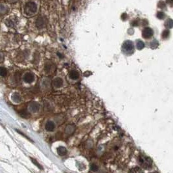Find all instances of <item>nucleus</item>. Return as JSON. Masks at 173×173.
<instances>
[{
	"mask_svg": "<svg viewBox=\"0 0 173 173\" xmlns=\"http://www.w3.org/2000/svg\"><path fill=\"white\" fill-rule=\"evenodd\" d=\"M165 14L163 13V12H158V13H157L156 14V17L158 19H160V20H162V19H163V18H165Z\"/></svg>",
	"mask_w": 173,
	"mask_h": 173,
	"instance_id": "nucleus-22",
	"label": "nucleus"
},
{
	"mask_svg": "<svg viewBox=\"0 0 173 173\" xmlns=\"http://www.w3.org/2000/svg\"><path fill=\"white\" fill-rule=\"evenodd\" d=\"M170 33L169 30H164L162 33V38L163 39H167L169 36Z\"/></svg>",
	"mask_w": 173,
	"mask_h": 173,
	"instance_id": "nucleus-18",
	"label": "nucleus"
},
{
	"mask_svg": "<svg viewBox=\"0 0 173 173\" xmlns=\"http://www.w3.org/2000/svg\"><path fill=\"white\" fill-rule=\"evenodd\" d=\"M40 109V105L38 104L37 102H31L29 105V109L33 113H36Z\"/></svg>",
	"mask_w": 173,
	"mask_h": 173,
	"instance_id": "nucleus-7",
	"label": "nucleus"
},
{
	"mask_svg": "<svg viewBox=\"0 0 173 173\" xmlns=\"http://www.w3.org/2000/svg\"><path fill=\"white\" fill-rule=\"evenodd\" d=\"M91 169L93 171H97L98 169H99V167L95 163H93V164L91 165Z\"/></svg>",
	"mask_w": 173,
	"mask_h": 173,
	"instance_id": "nucleus-23",
	"label": "nucleus"
},
{
	"mask_svg": "<svg viewBox=\"0 0 173 173\" xmlns=\"http://www.w3.org/2000/svg\"><path fill=\"white\" fill-rule=\"evenodd\" d=\"M69 78H71V79L76 80V79H77L78 78H79V72H78L77 71L72 70L69 72Z\"/></svg>",
	"mask_w": 173,
	"mask_h": 173,
	"instance_id": "nucleus-10",
	"label": "nucleus"
},
{
	"mask_svg": "<svg viewBox=\"0 0 173 173\" xmlns=\"http://www.w3.org/2000/svg\"><path fill=\"white\" fill-rule=\"evenodd\" d=\"M156 173V172H153V173Z\"/></svg>",
	"mask_w": 173,
	"mask_h": 173,
	"instance_id": "nucleus-27",
	"label": "nucleus"
},
{
	"mask_svg": "<svg viewBox=\"0 0 173 173\" xmlns=\"http://www.w3.org/2000/svg\"><path fill=\"white\" fill-rule=\"evenodd\" d=\"M158 45L159 43L156 40H152V41L150 43V46L152 49H156V48H158Z\"/></svg>",
	"mask_w": 173,
	"mask_h": 173,
	"instance_id": "nucleus-17",
	"label": "nucleus"
},
{
	"mask_svg": "<svg viewBox=\"0 0 173 173\" xmlns=\"http://www.w3.org/2000/svg\"><path fill=\"white\" fill-rule=\"evenodd\" d=\"M7 11V7L3 5H1V13L5 14Z\"/></svg>",
	"mask_w": 173,
	"mask_h": 173,
	"instance_id": "nucleus-24",
	"label": "nucleus"
},
{
	"mask_svg": "<svg viewBox=\"0 0 173 173\" xmlns=\"http://www.w3.org/2000/svg\"><path fill=\"white\" fill-rule=\"evenodd\" d=\"M10 1H15L16 0H10Z\"/></svg>",
	"mask_w": 173,
	"mask_h": 173,
	"instance_id": "nucleus-26",
	"label": "nucleus"
},
{
	"mask_svg": "<svg viewBox=\"0 0 173 173\" xmlns=\"http://www.w3.org/2000/svg\"><path fill=\"white\" fill-rule=\"evenodd\" d=\"M53 85L56 88L61 87L63 85V80L60 78H56L53 80Z\"/></svg>",
	"mask_w": 173,
	"mask_h": 173,
	"instance_id": "nucleus-9",
	"label": "nucleus"
},
{
	"mask_svg": "<svg viewBox=\"0 0 173 173\" xmlns=\"http://www.w3.org/2000/svg\"><path fill=\"white\" fill-rule=\"evenodd\" d=\"M54 128H55V125L54 123L51 121V120H49L48 122H47L46 124H45V130L48 132H52L54 130Z\"/></svg>",
	"mask_w": 173,
	"mask_h": 173,
	"instance_id": "nucleus-8",
	"label": "nucleus"
},
{
	"mask_svg": "<svg viewBox=\"0 0 173 173\" xmlns=\"http://www.w3.org/2000/svg\"><path fill=\"white\" fill-rule=\"evenodd\" d=\"M7 69L4 67H1V69H0V75L1 77H5L6 75H7Z\"/></svg>",
	"mask_w": 173,
	"mask_h": 173,
	"instance_id": "nucleus-21",
	"label": "nucleus"
},
{
	"mask_svg": "<svg viewBox=\"0 0 173 173\" xmlns=\"http://www.w3.org/2000/svg\"><path fill=\"white\" fill-rule=\"evenodd\" d=\"M75 128L74 126L68 125V126L66 128V129H65V132H66V134H73V132L75 131Z\"/></svg>",
	"mask_w": 173,
	"mask_h": 173,
	"instance_id": "nucleus-13",
	"label": "nucleus"
},
{
	"mask_svg": "<svg viewBox=\"0 0 173 173\" xmlns=\"http://www.w3.org/2000/svg\"><path fill=\"white\" fill-rule=\"evenodd\" d=\"M129 173H144V172L143 171V170L141 168L135 167L131 169L129 171Z\"/></svg>",
	"mask_w": 173,
	"mask_h": 173,
	"instance_id": "nucleus-14",
	"label": "nucleus"
},
{
	"mask_svg": "<svg viewBox=\"0 0 173 173\" xmlns=\"http://www.w3.org/2000/svg\"><path fill=\"white\" fill-rule=\"evenodd\" d=\"M136 47H137V48L139 50H141V49H143L144 48V47H145V44H144L143 42L139 40H137V42H136Z\"/></svg>",
	"mask_w": 173,
	"mask_h": 173,
	"instance_id": "nucleus-16",
	"label": "nucleus"
},
{
	"mask_svg": "<svg viewBox=\"0 0 173 173\" xmlns=\"http://www.w3.org/2000/svg\"><path fill=\"white\" fill-rule=\"evenodd\" d=\"M139 163L143 168L145 169H149L152 165V161L149 157L141 155L139 158Z\"/></svg>",
	"mask_w": 173,
	"mask_h": 173,
	"instance_id": "nucleus-3",
	"label": "nucleus"
},
{
	"mask_svg": "<svg viewBox=\"0 0 173 173\" xmlns=\"http://www.w3.org/2000/svg\"><path fill=\"white\" fill-rule=\"evenodd\" d=\"M16 131H17V132H18V133H19V134H21V135H23V136H24V137H25V138H27V139H28V140H29V141H32L31 139L29 138V137H27V135H25V134H23V133H22V132H20V131L18 130H16Z\"/></svg>",
	"mask_w": 173,
	"mask_h": 173,
	"instance_id": "nucleus-25",
	"label": "nucleus"
},
{
	"mask_svg": "<svg viewBox=\"0 0 173 173\" xmlns=\"http://www.w3.org/2000/svg\"><path fill=\"white\" fill-rule=\"evenodd\" d=\"M153 30L151 28H150V27H146V28H145L143 30V32H142L143 37L144 38H145V39L150 38L152 36H153Z\"/></svg>",
	"mask_w": 173,
	"mask_h": 173,
	"instance_id": "nucleus-4",
	"label": "nucleus"
},
{
	"mask_svg": "<svg viewBox=\"0 0 173 173\" xmlns=\"http://www.w3.org/2000/svg\"><path fill=\"white\" fill-rule=\"evenodd\" d=\"M20 116L22 117H23V118H28L30 115L29 113L26 110L21 111V112L20 113Z\"/></svg>",
	"mask_w": 173,
	"mask_h": 173,
	"instance_id": "nucleus-20",
	"label": "nucleus"
},
{
	"mask_svg": "<svg viewBox=\"0 0 173 173\" xmlns=\"http://www.w3.org/2000/svg\"><path fill=\"white\" fill-rule=\"evenodd\" d=\"M122 51L126 55H132L134 52V45L130 40H126L122 46Z\"/></svg>",
	"mask_w": 173,
	"mask_h": 173,
	"instance_id": "nucleus-2",
	"label": "nucleus"
},
{
	"mask_svg": "<svg viewBox=\"0 0 173 173\" xmlns=\"http://www.w3.org/2000/svg\"><path fill=\"white\" fill-rule=\"evenodd\" d=\"M30 160H31V162H33V164L36 165V166L37 167H38V168L40 169H41V170L43 169V167H42V165H40V163H38V162H37V161H36V160H35V159L33 158H31H31H30Z\"/></svg>",
	"mask_w": 173,
	"mask_h": 173,
	"instance_id": "nucleus-19",
	"label": "nucleus"
},
{
	"mask_svg": "<svg viewBox=\"0 0 173 173\" xmlns=\"http://www.w3.org/2000/svg\"><path fill=\"white\" fill-rule=\"evenodd\" d=\"M67 152L68 151L64 147H59L57 148V153L58 154V155L63 156L66 155Z\"/></svg>",
	"mask_w": 173,
	"mask_h": 173,
	"instance_id": "nucleus-11",
	"label": "nucleus"
},
{
	"mask_svg": "<svg viewBox=\"0 0 173 173\" xmlns=\"http://www.w3.org/2000/svg\"><path fill=\"white\" fill-rule=\"evenodd\" d=\"M12 100L13 102H14L19 103L21 102V97H20V94L16 93V92H15V93H14V94H12Z\"/></svg>",
	"mask_w": 173,
	"mask_h": 173,
	"instance_id": "nucleus-12",
	"label": "nucleus"
},
{
	"mask_svg": "<svg viewBox=\"0 0 173 173\" xmlns=\"http://www.w3.org/2000/svg\"><path fill=\"white\" fill-rule=\"evenodd\" d=\"M25 14L27 16H33L37 12V6L35 3L33 1L27 2L25 6Z\"/></svg>",
	"mask_w": 173,
	"mask_h": 173,
	"instance_id": "nucleus-1",
	"label": "nucleus"
},
{
	"mask_svg": "<svg viewBox=\"0 0 173 173\" xmlns=\"http://www.w3.org/2000/svg\"><path fill=\"white\" fill-rule=\"evenodd\" d=\"M23 79H24L25 82L27 83H31L33 82V81L35 80V76L33 75V74L31 72L26 73L24 75Z\"/></svg>",
	"mask_w": 173,
	"mask_h": 173,
	"instance_id": "nucleus-6",
	"label": "nucleus"
},
{
	"mask_svg": "<svg viewBox=\"0 0 173 173\" xmlns=\"http://www.w3.org/2000/svg\"><path fill=\"white\" fill-rule=\"evenodd\" d=\"M45 24H46V20L43 17H39L36 21V26L38 28H43L45 26Z\"/></svg>",
	"mask_w": 173,
	"mask_h": 173,
	"instance_id": "nucleus-5",
	"label": "nucleus"
},
{
	"mask_svg": "<svg viewBox=\"0 0 173 173\" xmlns=\"http://www.w3.org/2000/svg\"><path fill=\"white\" fill-rule=\"evenodd\" d=\"M165 26L167 28L171 29L173 27V20L171 19H169L165 22Z\"/></svg>",
	"mask_w": 173,
	"mask_h": 173,
	"instance_id": "nucleus-15",
	"label": "nucleus"
}]
</instances>
